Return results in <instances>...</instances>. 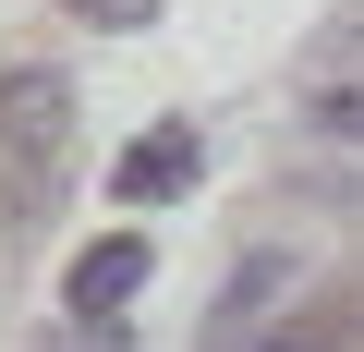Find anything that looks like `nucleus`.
Segmentation results:
<instances>
[{
	"instance_id": "nucleus-2",
	"label": "nucleus",
	"mask_w": 364,
	"mask_h": 352,
	"mask_svg": "<svg viewBox=\"0 0 364 352\" xmlns=\"http://www.w3.org/2000/svg\"><path fill=\"white\" fill-rule=\"evenodd\" d=\"M146 267H158V255H146V231H109V243H85V255L61 267V316H73V328H122V304L146 292Z\"/></svg>"
},
{
	"instance_id": "nucleus-6",
	"label": "nucleus",
	"mask_w": 364,
	"mask_h": 352,
	"mask_svg": "<svg viewBox=\"0 0 364 352\" xmlns=\"http://www.w3.org/2000/svg\"><path fill=\"white\" fill-rule=\"evenodd\" d=\"M328 134H352V146H364V85H328Z\"/></svg>"
},
{
	"instance_id": "nucleus-3",
	"label": "nucleus",
	"mask_w": 364,
	"mask_h": 352,
	"mask_svg": "<svg viewBox=\"0 0 364 352\" xmlns=\"http://www.w3.org/2000/svg\"><path fill=\"white\" fill-rule=\"evenodd\" d=\"M195 170H207V146H195V122H158V134H134L122 158H109V195L146 219V207H182L195 195Z\"/></svg>"
},
{
	"instance_id": "nucleus-5",
	"label": "nucleus",
	"mask_w": 364,
	"mask_h": 352,
	"mask_svg": "<svg viewBox=\"0 0 364 352\" xmlns=\"http://www.w3.org/2000/svg\"><path fill=\"white\" fill-rule=\"evenodd\" d=\"M73 25H97V37H134V25H158V0H61Z\"/></svg>"
},
{
	"instance_id": "nucleus-7",
	"label": "nucleus",
	"mask_w": 364,
	"mask_h": 352,
	"mask_svg": "<svg viewBox=\"0 0 364 352\" xmlns=\"http://www.w3.org/2000/svg\"><path fill=\"white\" fill-rule=\"evenodd\" d=\"M61 352H109V328H85V340H61Z\"/></svg>"
},
{
	"instance_id": "nucleus-4",
	"label": "nucleus",
	"mask_w": 364,
	"mask_h": 352,
	"mask_svg": "<svg viewBox=\"0 0 364 352\" xmlns=\"http://www.w3.org/2000/svg\"><path fill=\"white\" fill-rule=\"evenodd\" d=\"M291 292V255H243L231 279H219V304H207V340L195 352H267L279 328H267V304Z\"/></svg>"
},
{
	"instance_id": "nucleus-1",
	"label": "nucleus",
	"mask_w": 364,
	"mask_h": 352,
	"mask_svg": "<svg viewBox=\"0 0 364 352\" xmlns=\"http://www.w3.org/2000/svg\"><path fill=\"white\" fill-rule=\"evenodd\" d=\"M61 146H73V73L13 61V73H0V207H13V219H49Z\"/></svg>"
}]
</instances>
